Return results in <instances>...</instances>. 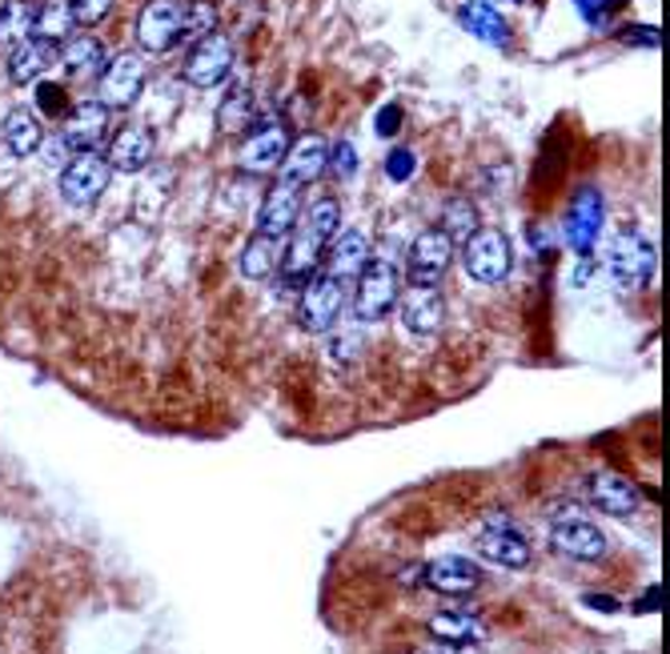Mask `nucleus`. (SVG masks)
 <instances>
[{"instance_id": "obj_1", "label": "nucleus", "mask_w": 670, "mask_h": 654, "mask_svg": "<svg viewBox=\"0 0 670 654\" xmlns=\"http://www.w3.org/2000/svg\"><path fill=\"white\" fill-rule=\"evenodd\" d=\"M341 229V205L338 197H318L301 205L294 229H289V242L281 245V278L286 281H309L318 274L321 257H326V245Z\"/></svg>"}, {"instance_id": "obj_2", "label": "nucleus", "mask_w": 670, "mask_h": 654, "mask_svg": "<svg viewBox=\"0 0 670 654\" xmlns=\"http://www.w3.org/2000/svg\"><path fill=\"white\" fill-rule=\"evenodd\" d=\"M606 269L623 289H642L655 278V245L638 229H615L606 237Z\"/></svg>"}, {"instance_id": "obj_3", "label": "nucleus", "mask_w": 670, "mask_h": 654, "mask_svg": "<svg viewBox=\"0 0 670 654\" xmlns=\"http://www.w3.org/2000/svg\"><path fill=\"white\" fill-rule=\"evenodd\" d=\"M113 181V165L109 157L88 149V153H73L65 169H61V197L73 205V210H88L105 197V189Z\"/></svg>"}, {"instance_id": "obj_4", "label": "nucleus", "mask_w": 670, "mask_h": 654, "mask_svg": "<svg viewBox=\"0 0 670 654\" xmlns=\"http://www.w3.org/2000/svg\"><path fill=\"white\" fill-rule=\"evenodd\" d=\"M510 261H514V254H510V237H506L502 229H482V225H478V229L461 242V266H466V274H470L474 281H482V286L506 281Z\"/></svg>"}, {"instance_id": "obj_5", "label": "nucleus", "mask_w": 670, "mask_h": 654, "mask_svg": "<svg viewBox=\"0 0 670 654\" xmlns=\"http://www.w3.org/2000/svg\"><path fill=\"white\" fill-rule=\"evenodd\" d=\"M358 289H353V313L358 322H382L385 313L394 310L397 298H402V281H397V269L390 261H365V269L358 274Z\"/></svg>"}, {"instance_id": "obj_6", "label": "nucleus", "mask_w": 670, "mask_h": 654, "mask_svg": "<svg viewBox=\"0 0 670 654\" xmlns=\"http://www.w3.org/2000/svg\"><path fill=\"white\" fill-rule=\"evenodd\" d=\"M145 81H149V65H145L141 53H117L109 56V65L100 68V105L105 109H132L145 93Z\"/></svg>"}, {"instance_id": "obj_7", "label": "nucleus", "mask_w": 670, "mask_h": 654, "mask_svg": "<svg viewBox=\"0 0 670 654\" xmlns=\"http://www.w3.org/2000/svg\"><path fill=\"white\" fill-rule=\"evenodd\" d=\"M233 61H237V49H233L230 36L210 33L201 36V41H193L185 65H181V77H185L193 89H213V85H221V81L233 73Z\"/></svg>"}, {"instance_id": "obj_8", "label": "nucleus", "mask_w": 670, "mask_h": 654, "mask_svg": "<svg viewBox=\"0 0 670 654\" xmlns=\"http://www.w3.org/2000/svg\"><path fill=\"white\" fill-rule=\"evenodd\" d=\"M181 17H185L181 0H149L137 17V45L149 56L173 53L181 45Z\"/></svg>"}, {"instance_id": "obj_9", "label": "nucleus", "mask_w": 670, "mask_h": 654, "mask_svg": "<svg viewBox=\"0 0 670 654\" xmlns=\"http://www.w3.org/2000/svg\"><path fill=\"white\" fill-rule=\"evenodd\" d=\"M454 249H458V242H454L450 234H442L438 225H434V229H422V234L410 242V261H406L410 286H438L454 261Z\"/></svg>"}, {"instance_id": "obj_10", "label": "nucleus", "mask_w": 670, "mask_h": 654, "mask_svg": "<svg viewBox=\"0 0 670 654\" xmlns=\"http://www.w3.org/2000/svg\"><path fill=\"white\" fill-rule=\"evenodd\" d=\"M474 550H478L486 562L506 566V570H522V566L530 562V543L506 514H490V518H486L482 534L474 538Z\"/></svg>"}, {"instance_id": "obj_11", "label": "nucleus", "mask_w": 670, "mask_h": 654, "mask_svg": "<svg viewBox=\"0 0 670 654\" xmlns=\"http://www.w3.org/2000/svg\"><path fill=\"white\" fill-rule=\"evenodd\" d=\"M606 222V201L594 185H583L571 197V210H566V245H571L578 257H591L598 234H603Z\"/></svg>"}, {"instance_id": "obj_12", "label": "nucleus", "mask_w": 670, "mask_h": 654, "mask_svg": "<svg viewBox=\"0 0 670 654\" xmlns=\"http://www.w3.org/2000/svg\"><path fill=\"white\" fill-rule=\"evenodd\" d=\"M345 310V281L330 278V274H313L301 289V330L326 333Z\"/></svg>"}, {"instance_id": "obj_13", "label": "nucleus", "mask_w": 670, "mask_h": 654, "mask_svg": "<svg viewBox=\"0 0 670 654\" xmlns=\"http://www.w3.org/2000/svg\"><path fill=\"white\" fill-rule=\"evenodd\" d=\"M550 546L566 558H578V562H598L606 555V534L594 522L578 518V511H566L550 526Z\"/></svg>"}, {"instance_id": "obj_14", "label": "nucleus", "mask_w": 670, "mask_h": 654, "mask_svg": "<svg viewBox=\"0 0 670 654\" xmlns=\"http://www.w3.org/2000/svg\"><path fill=\"white\" fill-rule=\"evenodd\" d=\"M113 109H105L100 100H81L68 109V117L61 121V144L68 153H88L100 141H109V117Z\"/></svg>"}, {"instance_id": "obj_15", "label": "nucleus", "mask_w": 670, "mask_h": 654, "mask_svg": "<svg viewBox=\"0 0 670 654\" xmlns=\"http://www.w3.org/2000/svg\"><path fill=\"white\" fill-rule=\"evenodd\" d=\"M397 322L414 337H434L446 325V301H442L438 286H410L406 298H397Z\"/></svg>"}, {"instance_id": "obj_16", "label": "nucleus", "mask_w": 670, "mask_h": 654, "mask_svg": "<svg viewBox=\"0 0 670 654\" xmlns=\"http://www.w3.org/2000/svg\"><path fill=\"white\" fill-rule=\"evenodd\" d=\"M301 205H306V201H301V185L277 178V185H269V193L262 197V210H257V234L274 237V242H286Z\"/></svg>"}, {"instance_id": "obj_17", "label": "nucleus", "mask_w": 670, "mask_h": 654, "mask_svg": "<svg viewBox=\"0 0 670 654\" xmlns=\"http://www.w3.org/2000/svg\"><path fill=\"white\" fill-rule=\"evenodd\" d=\"M289 153V129L281 121L257 125L242 144V169L249 173H277Z\"/></svg>"}, {"instance_id": "obj_18", "label": "nucleus", "mask_w": 670, "mask_h": 654, "mask_svg": "<svg viewBox=\"0 0 670 654\" xmlns=\"http://www.w3.org/2000/svg\"><path fill=\"white\" fill-rule=\"evenodd\" d=\"M422 582L438 594H450V599H461V594H474L482 587V570L461 555H446V558H434V562L422 566Z\"/></svg>"}, {"instance_id": "obj_19", "label": "nucleus", "mask_w": 670, "mask_h": 654, "mask_svg": "<svg viewBox=\"0 0 670 654\" xmlns=\"http://www.w3.org/2000/svg\"><path fill=\"white\" fill-rule=\"evenodd\" d=\"M153 129L149 125H121L117 133H109V165L117 173H141L153 161Z\"/></svg>"}, {"instance_id": "obj_20", "label": "nucleus", "mask_w": 670, "mask_h": 654, "mask_svg": "<svg viewBox=\"0 0 670 654\" xmlns=\"http://www.w3.org/2000/svg\"><path fill=\"white\" fill-rule=\"evenodd\" d=\"M326 161H330V144H326V137L306 133V137H297V141H289V153H286V161H281V178L306 189L309 181H318L321 173H326Z\"/></svg>"}, {"instance_id": "obj_21", "label": "nucleus", "mask_w": 670, "mask_h": 654, "mask_svg": "<svg viewBox=\"0 0 670 654\" xmlns=\"http://www.w3.org/2000/svg\"><path fill=\"white\" fill-rule=\"evenodd\" d=\"M370 261V242L362 229H338L326 245V274L338 281H353Z\"/></svg>"}, {"instance_id": "obj_22", "label": "nucleus", "mask_w": 670, "mask_h": 654, "mask_svg": "<svg viewBox=\"0 0 670 654\" xmlns=\"http://www.w3.org/2000/svg\"><path fill=\"white\" fill-rule=\"evenodd\" d=\"M56 56H61V45L41 41V36H24L21 45H12L9 53V81L12 85H33L53 68Z\"/></svg>"}, {"instance_id": "obj_23", "label": "nucleus", "mask_w": 670, "mask_h": 654, "mask_svg": "<svg viewBox=\"0 0 670 654\" xmlns=\"http://www.w3.org/2000/svg\"><path fill=\"white\" fill-rule=\"evenodd\" d=\"M458 21H461V29L470 36H478L482 45H494V49L510 45V24H506L502 9L490 4V0H466L458 9Z\"/></svg>"}, {"instance_id": "obj_24", "label": "nucleus", "mask_w": 670, "mask_h": 654, "mask_svg": "<svg viewBox=\"0 0 670 654\" xmlns=\"http://www.w3.org/2000/svg\"><path fill=\"white\" fill-rule=\"evenodd\" d=\"M591 502L603 514H610V518H630V514L638 511L642 494H638L635 482L623 478V474H594L591 478Z\"/></svg>"}, {"instance_id": "obj_25", "label": "nucleus", "mask_w": 670, "mask_h": 654, "mask_svg": "<svg viewBox=\"0 0 670 654\" xmlns=\"http://www.w3.org/2000/svg\"><path fill=\"white\" fill-rule=\"evenodd\" d=\"M56 61L65 65L68 77L93 81L100 77V68L109 65V53H105V45L93 33H73L68 41H61V56Z\"/></svg>"}, {"instance_id": "obj_26", "label": "nucleus", "mask_w": 670, "mask_h": 654, "mask_svg": "<svg viewBox=\"0 0 670 654\" xmlns=\"http://www.w3.org/2000/svg\"><path fill=\"white\" fill-rule=\"evenodd\" d=\"M429 634H434L438 643L470 646V643H482L486 626H482L478 614H470V610H442V614L429 619Z\"/></svg>"}, {"instance_id": "obj_27", "label": "nucleus", "mask_w": 670, "mask_h": 654, "mask_svg": "<svg viewBox=\"0 0 670 654\" xmlns=\"http://www.w3.org/2000/svg\"><path fill=\"white\" fill-rule=\"evenodd\" d=\"M0 141H4V149H9L12 157H33L44 144V129L41 121H36V112L12 109L9 117H4V125H0Z\"/></svg>"}, {"instance_id": "obj_28", "label": "nucleus", "mask_w": 670, "mask_h": 654, "mask_svg": "<svg viewBox=\"0 0 670 654\" xmlns=\"http://www.w3.org/2000/svg\"><path fill=\"white\" fill-rule=\"evenodd\" d=\"M253 121V89L245 85V81H237L230 93H225V100H221L217 109V129L221 133H245Z\"/></svg>"}, {"instance_id": "obj_29", "label": "nucleus", "mask_w": 670, "mask_h": 654, "mask_svg": "<svg viewBox=\"0 0 670 654\" xmlns=\"http://www.w3.org/2000/svg\"><path fill=\"white\" fill-rule=\"evenodd\" d=\"M36 12L41 4L36 0H9L0 9V45H21L24 36H33V24H36Z\"/></svg>"}, {"instance_id": "obj_30", "label": "nucleus", "mask_w": 670, "mask_h": 654, "mask_svg": "<svg viewBox=\"0 0 670 654\" xmlns=\"http://www.w3.org/2000/svg\"><path fill=\"white\" fill-rule=\"evenodd\" d=\"M277 266H281V242L257 234L249 245H245V254H242V274H245V278H253V281L274 278Z\"/></svg>"}, {"instance_id": "obj_31", "label": "nucleus", "mask_w": 670, "mask_h": 654, "mask_svg": "<svg viewBox=\"0 0 670 654\" xmlns=\"http://www.w3.org/2000/svg\"><path fill=\"white\" fill-rule=\"evenodd\" d=\"M210 33H217V4L213 0H189L185 17H181V45H193Z\"/></svg>"}, {"instance_id": "obj_32", "label": "nucleus", "mask_w": 670, "mask_h": 654, "mask_svg": "<svg viewBox=\"0 0 670 654\" xmlns=\"http://www.w3.org/2000/svg\"><path fill=\"white\" fill-rule=\"evenodd\" d=\"M73 29H77V24H73V12H68V4H44V9L36 12L33 36L61 45V41H68V36H73Z\"/></svg>"}, {"instance_id": "obj_33", "label": "nucleus", "mask_w": 670, "mask_h": 654, "mask_svg": "<svg viewBox=\"0 0 670 654\" xmlns=\"http://www.w3.org/2000/svg\"><path fill=\"white\" fill-rule=\"evenodd\" d=\"M442 234H450L454 242H466V237L478 229V210H474V201L466 197H454L446 201V213H442V225H438Z\"/></svg>"}, {"instance_id": "obj_34", "label": "nucleus", "mask_w": 670, "mask_h": 654, "mask_svg": "<svg viewBox=\"0 0 670 654\" xmlns=\"http://www.w3.org/2000/svg\"><path fill=\"white\" fill-rule=\"evenodd\" d=\"M36 109H41L44 117H53V121H65L68 109H73L65 85H49V81H41V85H36Z\"/></svg>"}, {"instance_id": "obj_35", "label": "nucleus", "mask_w": 670, "mask_h": 654, "mask_svg": "<svg viewBox=\"0 0 670 654\" xmlns=\"http://www.w3.org/2000/svg\"><path fill=\"white\" fill-rule=\"evenodd\" d=\"M113 0H68V12H73V24L77 29H93L109 17Z\"/></svg>"}, {"instance_id": "obj_36", "label": "nucleus", "mask_w": 670, "mask_h": 654, "mask_svg": "<svg viewBox=\"0 0 670 654\" xmlns=\"http://www.w3.org/2000/svg\"><path fill=\"white\" fill-rule=\"evenodd\" d=\"M414 169H418V157H414V149H406V144L390 149V157H385V178H390V181H410V178H414Z\"/></svg>"}, {"instance_id": "obj_37", "label": "nucleus", "mask_w": 670, "mask_h": 654, "mask_svg": "<svg viewBox=\"0 0 670 654\" xmlns=\"http://www.w3.org/2000/svg\"><path fill=\"white\" fill-rule=\"evenodd\" d=\"M326 169H333L341 181L353 178V173H358V153H353V144L350 141L330 144V161H326Z\"/></svg>"}, {"instance_id": "obj_38", "label": "nucleus", "mask_w": 670, "mask_h": 654, "mask_svg": "<svg viewBox=\"0 0 670 654\" xmlns=\"http://www.w3.org/2000/svg\"><path fill=\"white\" fill-rule=\"evenodd\" d=\"M330 354H333V362H353V357L362 354V333H338L330 342Z\"/></svg>"}, {"instance_id": "obj_39", "label": "nucleus", "mask_w": 670, "mask_h": 654, "mask_svg": "<svg viewBox=\"0 0 670 654\" xmlns=\"http://www.w3.org/2000/svg\"><path fill=\"white\" fill-rule=\"evenodd\" d=\"M623 41H627V45H642V49H659L662 33L659 29H650V24H630V29H623Z\"/></svg>"}, {"instance_id": "obj_40", "label": "nucleus", "mask_w": 670, "mask_h": 654, "mask_svg": "<svg viewBox=\"0 0 670 654\" xmlns=\"http://www.w3.org/2000/svg\"><path fill=\"white\" fill-rule=\"evenodd\" d=\"M574 4L583 9V17H586L591 24H603L606 17H610V12H615L618 4H623V0H574Z\"/></svg>"}, {"instance_id": "obj_41", "label": "nucleus", "mask_w": 670, "mask_h": 654, "mask_svg": "<svg viewBox=\"0 0 670 654\" xmlns=\"http://www.w3.org/2000/svg\"><path fill=\"white\" fill-rule=\"evenodd\" d=\"M397 125H402V109L397 105H385L382 112H377V137H394L397 133Z\"/></svg>"}]
</instances>
